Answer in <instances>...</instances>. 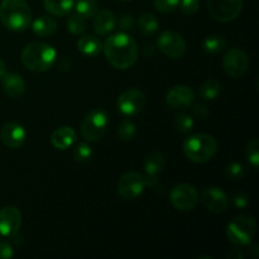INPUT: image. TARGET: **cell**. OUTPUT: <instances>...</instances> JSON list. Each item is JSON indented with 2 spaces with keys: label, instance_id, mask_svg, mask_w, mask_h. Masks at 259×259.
I'll return each mask as SVG.
<instances>
[{
  "label": "cell",
  "instance_id": "cell-1",
  "mask_svg": "<svg viewBox=\"0 0 259 259\" xmlns=\"http://www.w3.org/2000/svg\"><path fill=\"white\" fill-rule=\"evenodd\" d=\"M106 61L118 70L133 67L138 60V46L134 38L126 33H115L108 37L103 45Z\"/></svg>",
  "mask_w": 259,
  "mask_h": 259
},
{
  "label": "cell",
  "instance_id": "cell-2",
  "mask_svg": "<svg viewBox=\"0 0 259 259\" xmlns=\"http://www.w3.org/2000/svg\"><path fill=\"white\" fill-rule=\"evenodd\" d=\"M0 22L13 32L25 30L32 23V10L25 0H3L0 4Z\"/></svg>",
  "mask_w": 259,
  "mask_h": 259
},
{
  "label": "cell",
  "instance_id": "cell-3",
  "mask_svg": "<svg viewBox=\"0 0 259 259\" xmlns=\"http://www.w3.org/2000/svg\"><path fill=\"white\" fill-rule=\"evenodd\" d=\"M57 52L51 45L45 42H32L25 46L22 52V62L33 72H45L56 62Z\"/></svg>",
  "mask_w": 259,
  "mask_h": 259
},
{
  "label": "cell",
  "instance_id": "cell-4",
  "mask_svg": "<svg viewBox=\"0 0 259 259\" xmlns=\"http://www.w3.org/2000/svg\"><path fill=\"white\" fill-rule=\"evenodd\" d=\"M218 142L210 134L199 133L189 137L184 143V153L194 163H205L214 158Z\"/></svg>",
  "mask_w": 259,
  "mask_h": 259
},
{
  "label": "cell",
  "instance_id": "cell-5",
  "mask_svg": "<svg viewBox=\"0 0 259 259\" xmlns=\"http://www.w3.org/2000/svg\"><path fill=\"white\" fill-rule=\"evenodd\" d=\"M257 229L255 219L250 215H238L228 224V239L235 245H248L252 242Z\"/></svg>",
  "mask_w": 259,
  "mask_h": 259
},
{
  "label": "cell",
  "instance_id": "cell-6",
  "mask_svg": "<svg viewBox=\"0 0 259 259\" xmlns=\"http://www.w3.org/2000/svg\"><path fill=\"white\" fill-rule=\"evenodd\" d=\"M109 124V114L104 109H94L81 124V134L88 142H98L105 134Z\"/></svg>",
  "mask_w": 259,
  "mask_h": 259
},
{
  "label": "cell",
  "instance_id": "cell-7",
  "mask_svg": "<svg viewBox=\"0 0 259 259\" xmlns=\"http://www.w3.org/2000/svg\"><path fill=\"white\" fill-rule=\"evenodd\" d=\"M242 10L243 0H207V12L218 22H232L239 17Z\"/></svg>",
  "mask_w": 259,
  "mask_h": 259
},
{
  "label": "cell",
  "instance_id": "cell-8",
  "mask_svg": "<svg viewBox=\"0 0 259 259\" xmlns=\"http://www.w3.org/2000/svg\"><path fill=\"white\" fill-rule=\"evenodd\" d=\"M169 201L180 211H191L199 204V194L191 185L180 184L169 192Z\"/></svg>",
  "mask_w": 259,
  "mask_h": 259
},
{
  "label": "cell",
  "instance_id": "cell-9",
  "mask_svg": "<svg viewBox=\"0 0 259 259\" xmlns=\"http://www.w3.org/2000/svg\"><path fill=\"white\" fill-rule=\"evenodd\" d=\"M146 189V176L141 172L129 171L119 179L118 192L124 200H134Z\"/></svg>",
  "mask_w": 259,
  "mask_h": 259
},
{
  "label": "cell",
  "instance_id": "cell-10",
  "mask_svg": "<svg viewBox=\"0 0 259 259\" xmlns=\"http://www.w3.org/2000/svg\"><path fill=\"white\" fill-rule=\"evenodd\" d=\"M223 67L230 77H243L249 68V58L240 48H230L223 58Z\"/></svg>",
  "mask_w": 259,
  "mask_h": 259
},
{
  "label": "cell",
  "instance_id": "cell-11",
  "mask_svg": "<svg viewBox=\"0 0 259 259\" xmlns=\"http://www.w3.org/2000/svg\"><path fill=\"white\" fill-rule=\"evenodd\" d=\"M146 105V95L139 89H128L116 101V108L123 115L134 116L141 113Z\"/></svg>",
  "mask_w": 259,
  "mask_h": 259
},
{
  "label": "cell",
  "instance_id": "cell-12",
  "mask_svg": "<svg viewBox=\"0 0 259 259\" xmlns=\"http://www.w3.org/2000/svg\"><path fill=\"white\" fill-rule=\"evenodd\" d=\"M159 51L169 58H181L186 53V42L180 33L166 30L157 40Z\"/></svg>",
  "mask_w": 259,
  "mask_h": 259
},
{
  "label": "cell",
  "instance_id": "cell-13",
  "mask_svg": "<svg viewBox=\"0 0 259 259\" xmlns=\"http://www.w3.org/2000/svg\"><path fill=\"white\" fill-rule=\"evenodd\" d=\"M200 200L209 211L215 212V214L224 212L229 206V197L220 187L210 186L204 189Z\"/></svg>",
  "mask_w": 259,
  "mask_h": 259
},
{
  "label": "cell",
  "instance_id": "cell-14",
  "mask_svg": "<svg viewBox=\"0 0 259 259\" xmlns=\"http://www.w3.org/2000/svg\"><path fill=\"white\" fill-rule=\"evenodd\" d=\"M22 224V214L15 206H5L0 209V235L14 237L19 232Z\"/></svg>",
  "mask_w": 259,
  "mask_h": 259
},
{
  "label": "cell",
  "instance_id": "cell-15",
  "mask_svg": "<svg viewBox=\"0 0 259 259\" xmlns=\"http://www.w3.org/2000/svg\"><path fill=\"white\" fill-rule=\"evenodd\" d=\"M194 101L195 93L189 86H174L166 94V103L174 109H186L191 106Z\"/></svg>",
  "mask_w": 259,
  "mask_h": 259
},
{
  "label": "cell",
  "instance_id": "cell-16",
  "mask_svg": "<svg viewBox=\"0 0 259 259\" xmlns=\"http://www.w3.org/2000/svg\"><path fill=\"white\" fill-rule=\"evenodd\" d=\"M0 137L5 146L14 149L19 148L24 144L27 133L20 124L12 121V123H7L3 125L2 131H0Z\"/></svg>",
  "mask_w": 259,
  "mask_h": 259
},
{
  "label": "cell",
  "instance_id": "cell-17",
  "mask_svg": "<svg viewBox=\"0 0 259 259\" xmlns=\"http://www.w3.org/2000/svg\"><path fill=\"white\" fill-rule=\"evenodd\" d=\"M3 90L9 98L18 99L25 93V81L19 73L5 72L2 77Z\"/></svg>",
  "mask_w": 259,
  "mask_h": 259
},
{
  "label": "cell",
  "instance_id": "cell-18",
  "mask_svg": "<svg viewBox=\"0 0 259 259\" xmlns=\"http://www.w3.org/2000/svg\"><path fill=\"white\" fill-rule=\"evenodd\" d=\"M116 18L111 10H100L94 15L93 28L99 35H108L115 29Z\"/></svg>",
  "mask_w": 259,
  "mask_h": 259
},
{
  "label": "cell",
  "instance_id": "cell-19",
  "mask_svg": "<svg viewBox=\"0 0 259 259\" xmlns=\"http://www.w3.org/2000/svg\"><path fill=\"white\" fill-rule=\"evenodd\" d=\"M76 132L72 126H61V128L56 129L51 136V143L55 148L65 151V149L70 148L73 146L76 142Z\"/></svg>",
  "mask_w": 259,
  "mask_h": 259
},
{
  "label": "cell",
  "instance_id": "cell-20",
  "mask_svg": "<svg viewBox=\"0 0 259 259\" xmlns=\"http://www.w3.org/2000/svg\"><path fill=\"white\" fill-rule=\"evenodd\" d=\"M166 167V158L161 152H152L144 159V171L146 176H157Z\"/></svg>",
  "mask_w": 259,
  "mask_h": 259
},
{
  "label": "cell",
  "instance_id": "cell-21",
  "mask_svg": "<svg viewBox=\"0 0 259 259\" xmlns=\"http://www.w3.org/2000/svg\"><path fill=\"white\" fill-rule=\"evenodd\" d=\"M77 48L81 53H83L85 56H90V57H94V56L99 55V53L103 51V43L99 39L98 37L93 34L83 35L78 39L77 42Z\"/></svg>",
  "mask_w": 259,
  "mask_h": 259
},
{
  "label": "cell",
  "instance_id": "cell-22",
  "mask_svg": "<svg viewBox=\"0 0 259 259\" xmlns=\"http://www.w3.org/2000/svg\"><path fill=\"white\" fill-rule=\"evenodd\" d=\"M33 32L40 37H48L56 33L57 30V22L53 19L52 17H47V15H40L32 23Z\"/></svg>",
  "mask_w": 259,
  "mask_h": 259
},
{
  "label": "cell",
  "instance_id": "cell-23",
  "mask_svg": "<svg viewBox=\"0 0 259 259\" xmlns=\"http://www.w3.org/2000/svg\"><path fill=\"white\" fill-rule=\"evenodd\" d=\"M75 0H43V7L55 17H65L73 9Z\"/></svg>",
  "mask_w": 259,
  "mask_h": 259
},
{
  "label": "cell",
  "instance_id": "cell-24",
  "mask_svg": "<svg viewBox=\"0 0 259 259\" xmlns=\"http://www.w3.org/2000/svg\"><path fill=\"white\" fill-rule=\"evenodd\" d=\"M138 25L139 29L142 30V33H143L144 35L151 37V35H153L154 33L158 30L159 23L158 20H157V18L154 17L152 13H144V14H142V17L139 18Z\"/></svg>",
  "mask_w": 259,
  "mask_h": 259
},
{
  "label": "cell",
  "instance_id": "cell-25",
  "mask_svg": "<svg viewBox=\"0 0 259 259\" xmlns=\"http://www.w3.org/2000/svg\"><path fill=\"white\" fill-rule=\"evenodd\" d=\"M222 93V83L215 78L206 80L200 88V96L204 100H214Z\"/></svg>",
  "mask_w": 259,
  "mask_h": 259
},
{
  "label": "cell",
  "instance_id": "cell-26",
  "mask_svg": "<svg viewBox=\"0 0 259 259\" xmlns=\"http://www.w3.org/2000/svg\"><path fill=\"white\" fill-rule=\"evenodd\" d=\"M73 8H75L77 14H80L81 17L88 19V18L94 17L98 13L99 4L98 0H77V2L75 0Z\"/></svg>",
  "mask_w": 259,
  "mask_h": 259
},
{
  "label": "cell",
  "instance_id": "cell-27",
  "mask_svg": "<svg viewBox=\"0 0 259 259\" xmlns=\"http://www.w3.org/2000/svg\"><path fill=\"white\" fill-rule=\"evenodd\" d=\"M225 46H227V40L224 39V37L218 34L209 35L207 38H205L204 43H202L204 51L210 55H217V53L222 52Z\"/></svg>",
  "mask_w": 259,
  "mask_h": 259
},
{
  "label": "cell",
  "instance_id": "cell-28",
  "mask_svg": "<svg viewBox=\"0 0 259 259\" xmlns=\"http://www.w3.org/2000/svg\"><path fill=\"white\" fill-rule=\"evenodd\" d=\"M137 134V125L131 119H124L118 126V136L121 141H132Z\"/></svg>",
  "mask_w": 259,
  "mask_h": 259
},
{
  "label": "cell",
  "instance_id": "cell-29",
  "mask_svg": "<svg viewBox=\"0 0 259 259\" xmlns=\"http://www.w3.org/2000/svg\"><path fill=\"white\" fill-rule=\"evenodd\" d=\"M67 28L72 34H82L86 30V19L75 13L67 18Z\"/></svg>",
  "mask_w": 259,
  "mask_h": 259
},
{
  "label": "cell",
  "instance_id": "cell-30",
  "mask_svg": "<svg viewBox=\"0 0 259 259\" xmlns=\"http://www.w3.org/2000/svg\"><path fill=\"white\" fill-rule=\"evenodd\" d=\"M175 128L177 129L181 133H187V132L192 131L194 129V119L186 113H179L176 116H175L174 120Z\"/></svg>",
  "mask_w": 259,
  "mask_h": 259
},
{
  "label": "cell",
  "instance_id": "cell-31",
  "mask_svg": "<svg viewBox=\"0 0 259 259\" xmlns=\"http://www.w3.org/2000/svg\"><path fill=\"white\" fill-rule=\"evenodd\" d=\"M245 156H247L248 161H249V163L252 164L253 168L257 169L259 164V141L258 139H252V141L247 144Z\"/></svg>",
  "mask_w": 259,
  "mask_h": 259
},
{
  "label": "cell",
  "instance_id": "cell-32",
  "mask_svg": "<svg viewBox=\"0 0 259 259\" xmlns=\"http://www.w3.org/2000/svg\"><path fill=\"white\" fill-rule=\"evenodd\" d=\"M75 159L78 162H88L93 156V148L89 143L81 142L75 147V152H73Z\"/></svg>",
  "mask_w": 259,
  "mask_h": 259
},
{
  "label": "cell",
  "instance_id": "cell-33",
  "mask_svg": "<svg viewBox=\"0 0 259 259\" xmlns=\"http://www.w3.org/2000/svg\"><path fill=\"white\" fill-rule=\"evenodd\" d=\"M153 5L157 12L168 14L180 7V0H154Z\"/></svg>",
  "mask_w": 259,
  "mask_h": 259
},
{
  "label": "cell",
  "instance_id": "cell-34",
  "mask_svg": "<svg viewBox=\"0 0 259 259\" xmlns=\"http://www.w3.org/2000/svg\"><path fill=\"white\" fill-rule=\"evenodd\" d=\"M225 175L232 180H242L245 175V169L238 162H232L225 167Z\"/></svg>",
  "mask_w": 259,
  "mask_h": 259
},
{
  "label": "cell",
  "instance_id": "cell-35",
  "mask_svg": "<svg viewBox=\"0 0 259 259\" xmlns=\"http://www.w3.org/2000/svg\"><path fill=\"white\" fill-rule=\"evenodd\" d=\"M180 7L185 14H195L200 8V0H180Z\"/></svg>",
  "mask_w": 259,
  "mask_h": 259
},
{
  "label": "cell",
  "instance_id": "cell-36",
  "mask_svg": "<svg viewBox=\"0 0 259 259\" xmlns=\"http://www.w3.org/2000/svg\"><path fill=\"white\" fill-rule=\"evenodd\" d=\"M194 115L196 116L197 119H200V120H204V119H206L207 116L210 115V110L209 108H207L205 104H196V105L194 106Z\"/></svg>",
  "mask_w": 259,
  "mask_h": 259
},
{
  "label": "cell",
  "instance_id": "cell-37",
  "mask_svg": "<svg viewBox=\"0 0 259 259\" xmlns=\"http://www.w3.org/2000/svg\"><path fill=\"white\" fill-rule=\"evenodd\" d=\"M233 201H234V205L237 207L244 209V207H247L248 204H249V197H248V195H245L244 192H239V194H237L233 197Z\"/></svg>",
  "mask_w": 259,
  "mask_h": 259
},
{
  "label": "cell",
  "instance_id": "cell-38",
  "mask_svg": "<svg viewBox=\"0 0 259 259\" xmlns=\"http://www.w3.org/2000/svg\"><path fill=\"white\" fill-rule=\"evenodd\" d=\"M13 255H14V250H13L12 245L0 240V259H9Z\"/></svg>",
  "mask_w": 259,
  "mask_h": 259
},
{
  "label": "cell",
  "instance_id": "cell-39",
  "mask_svg": "<svg viewBox=\"0 0 259 259\" xmlns=\"http://www.w3.org/2000/svg\"><path fill=\"white\" fill-rule=\"evenodd\" d=\"M119 23H120V27L123 28V29L131 30L134 24L133 17H132V15H123V17L120 18V22Z\"/></svg>",
  "mask_w": 259,
  "mask_h": 259
},
{
  "label": "cell",
  "instance_id": "cell-40",
  "mask_svg": "<svg viewBox=\"0 0 259 259\" xmlns=\"http://www.w3.org/2000/svg\"><path fill=\"white\" fill-rule=\"evenodd\" d=\"M5 73V63L3 62V60L0 58V78L3 77V75Z\"/></svg>",
  "mask_w": 259,
  "mask_h": 259
},
{
  "label": "cell",
  "instance_id": "cell-41",
  "mask_svg": "<svg viewBox=\"0 0 259 259\" xmlns=\"http://www.w3.org/2000/svg\"><path fill=\"white\" fill-rule=\"evenodd\" d=\"M120 2H131V0H120Z\"/></svg>",
  "mask_w": 259,
  "mask_h": 259
}]
</instances>
